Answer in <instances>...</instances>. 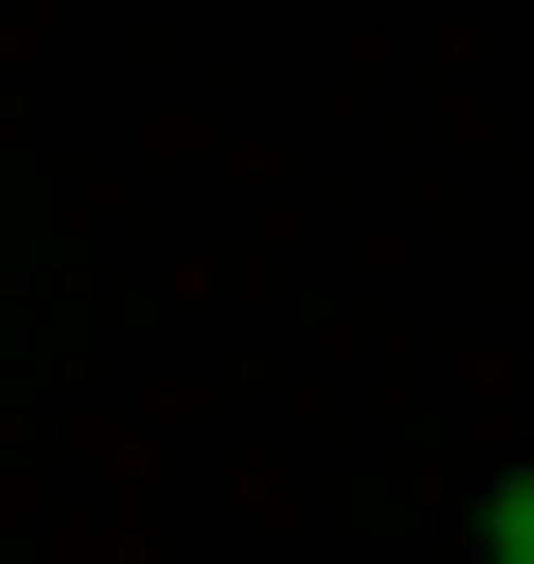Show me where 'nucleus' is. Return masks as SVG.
Here are the masks:
<instances>
[{
  "label": "nucleus",
  "mask_w": 534,
  "mask_h": 564,
  "mask_svg": "<svg viewBox=\"0 0 534 564\" xmlns=\"http://www.w3.org/2000/svg\"><path fill=\"white\" fill-rule=\"evenodd\" d=\"M505 564H534V476H505Z\"/></svg>",
  "instance_id": "nucleus-1"
}]
</instances>
